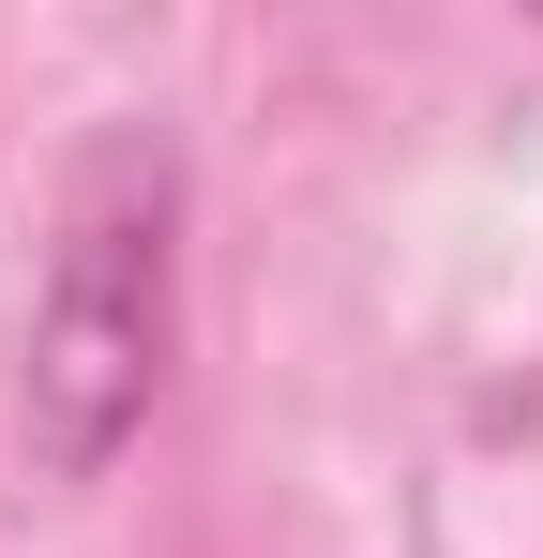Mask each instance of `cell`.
<instances>
[{
  "instance_id": "6da1fadb",
  "label": "cell",
  "mask_w": 543,
  "mask_h": 558,
  "mask_svg": "<svg viewBox=\"0 0 543 558\" xmlns=\"http://www.w3.org/2000/svg\"><path fill=\"white\" fill-rule=\"evenodd\" d=\"M167 332H181V167L167 136H90L46 272H31V332H15V438L46 483H106L136 453L152 392H167Z\"/></svg>"
}]
</instances>
